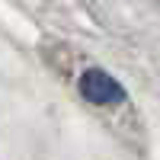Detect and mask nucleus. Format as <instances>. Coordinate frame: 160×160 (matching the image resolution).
<instances>
[{
    "mask_svg": "<svg viewBox=\"0 0 160 160\" xmlns=\"http://www.w3.org/2000/svg\"><path fill=\"white\" fill-rule=\"evenodd\" d=\"M80 93H83L90 102H96V106H115V102L125 99V90L106 71H87L80 77Z\"/></svg>",
    "mask_w": 160,
    "mask_h": 160,
    "instance_id": "1",
    "label": "nucleus"
}]
</instances>
